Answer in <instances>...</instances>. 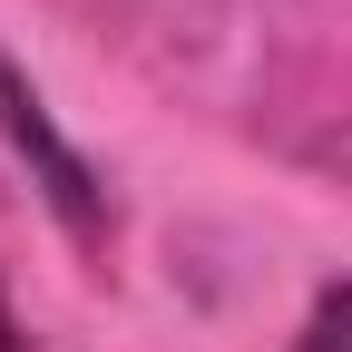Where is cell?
Listing matches in <instances>:
<instances>
[{"label": "cell", "mask_w": 352, "mask_h": 352, "mask_svg": "<svg viewBox=\"0 0 352 352\" xmlns=\"http://www.w3.org/2000/svg\"><path fill=\"white\" fill-rule=\"evenodd\" d=\"M0 352H20V323H10V303H0Z\"/></svg>", "instance_id": "3957f363"}, {"label": "cell", "mask_w": 352, "mask_h": 352, "mask_svg": "<svg viewBox=\"0 0 352 352\" xmlns=\"http://www.w3.org/2000/svg\"><path fill=\"white\" fill-rule=\"evenodd\" d=\"M294 352H352V284H323V294H314V314H303Z\"/></svg>", "instance_id": "7a4b0ae2"}, {"label": "cell", "mask_w": 352, "mask_h": 352, "mask_svg": "<svg viewBox=\"0 0 352 352\" xmlns=\"http://www.w3.org/2000/svg\"><path fill=\"white\" fill-rule=\"evenodd\" d=\"M0 127H10V147L39 166V186H50V206L69 215V235H98L108 226V206H98V176H88V157L50 127V108H39V88L10 78V59H0Z\"/></svg>", "instance_id": "6da1fadb"}]
</instances>
